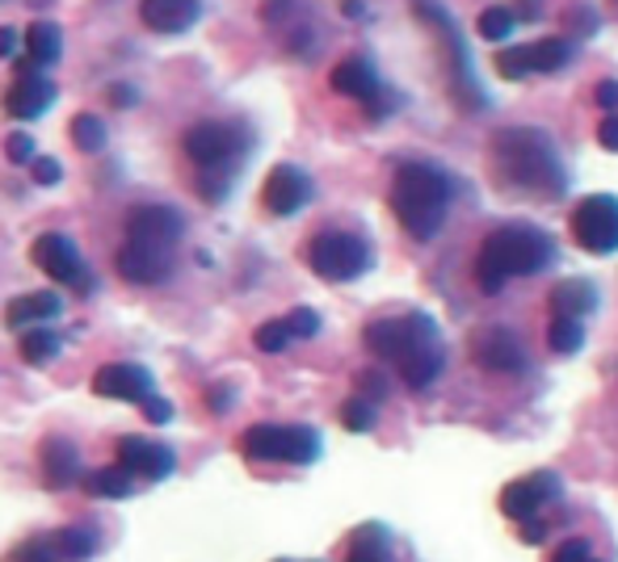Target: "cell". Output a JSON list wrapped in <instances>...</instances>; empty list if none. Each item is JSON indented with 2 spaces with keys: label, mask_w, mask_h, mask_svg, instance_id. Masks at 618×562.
Segmentation results:
<instances>
[{
  "label": "cell",
  "mask_w": 618,
  "mask_h": 562,
  "mask_svg": "<svg viewBox=\"0 0 618 562\" xmlns=\"http://www.w3.org/2000/svg\"><path fill=\"white\" fill-rule=\"evenodd\" d=\"M492 168L513 193H534V198H547V202L568 193V172L559 160V147L538 126L496 130L492 135Z\"/></svg>",
  "instance_id": "obj_1"
},
{
  "label": "cell",
  "mask_w": 618,
  "mask_h": 562,
  "mask_svg": "<svg viewBox=\"0 0 618 562\" xmlns=\"http://www.w3.org/2000/svg\"><path fill=\"white\" fill-rule=\"evenodd\" d=\"M366 349L375 357L391 361L405 386L412 391H429L438 374H442V361H447V349H442V336H438V324L429 315H387V319H375L366 328Z\"/></svg>",
  "instance_id": "obj_2"
},
{
  "label": "cell",
  "mask_w": 618,
  "mask_h": 562,
  "mask_svg": "<svg viewBox=\"0 0 618 562\" xmlns=\"http://www.w3.org/2000/svg\"><path fill=\"white\" fill-rule=\"evenodd\" d=\"M555 256L559 248L547 231L531 227V223H505L480 244V261H475L480 290L501 294L510 277H534V273L552 269Z\"/></svg>",
  "instance_id": "obj_3"
},
{
  "label": "cell",
  "mask_w": 618,
  "mask_h": 562,
  "mask_svg": "<svg viewBox=\"0 0 618 562\" xmlns=\"http://www.w3.org/2000/svg\"><path fill=\"white\" fill-rule=\"evenodd\" d=\"M391 210L412 240H433L450 210V181L433 165H405L391 181Z\"/></svg>",
  "instance_id": "obj_4"
},
{
  "label": "cell",
  "mask_w": 618,
  "mask_h": 562,
  "mask_svg": "<svg viewBox=\"0 0 618 562\" xmlns=\"http://www.w3.org/2000/svg\"><path fill=\"white\" fill-rule=\"evenodd\" d=\"M412 9H417V18L426 21L429 30L442 39V51H447V63H450V93H454V102H463L468 109H484L489 97H484V88L475 81V72H471V51L463 34L454 30V21L450 13L438 4V0H412Z\"/></svg>",
  "instance_id": "obj_5"
},
{
  "label": "cell",
  "mask_w": 618,
  "mask_h": 562,
  "mask_svg": "<svg viewBox=\"0 0 618 562\" xmlns=\"http://www.w3.org/2000/svg\"><path fill=\"white\" fill-rule=\"evenodd\" d=\"M186 156L193 165L202 168L207 177H219V181H232L235 168L244 165V151H249V135L232 123H198L186 130Z\"/></svg>",
  "instance_id": "obj_6"
},
{
  "label": "cell",
  "mask_w": 618,
  "mask_h": 562,
  "mask_svg": "<svg viewBox=\"0 0 618 562\" xmlns=\"http://www.w3.org/2000/svg\"><path fill=\"white\" fill-rule=\"evenodd\" d=\"M244 458L253 462H291V466H307L321 458V433L303 428V424H253L240 437Z\"/></svg>",
  "instance_id": "obj_7"
},
{
  "label": "cell",
  "mask_w": 618,
  "mask_h": 562,
  "mask_svg": "<svg viewBox=\"0 0 618 562\" xmlns=\"http://www.w3.org/2000/svg\"><path fill=\"white\" fill-rule=\"evenodd\" d=\"M307 265L324 282H354L375 265V252L354 231H321L307 244Z\"/></svg>",
  "instance_id": "obj_8"
},
{
  "label": "cell",
  "mask_w": 618,
  "mask_h": 562,
  "mask_svg": "<svg viewBox=\"0 0 618 562\" xmlns=\"http://www.w3.org/2000/svg\"><path fill=\"white\" fill-rule=\"evenodd\" d=\"M30 261H34L51 282L72 286V290H81V294H93V273L85 269V256H81V248H76L67 235H60V231L39 235L34 248H30Z\"/></svg>",
  "instance_id": "obj_9"
},
{
  "label": "cell",
  "mask_w": 618,
  "mask_h": 562,
  "mask_svg": "<svg viewBox=\"0 0 618 562\" xmlns=\"http://www.w3.org/2000/svg\"><path fill=\"white\" fill-rule=\"evenodd\" d=\"M573 235L576 244L594 256H610L618 252V198L610 193H594L573 210Z\"/></svg>",
  "instance_id": "obj_10"
},
{
  "label": "cell",
  "mask_w": 618,
  "mask_h": 562,
  "mask_svg": "<svg viewBox=\"0 0 618 562\" xmlns=\"http://www.w3.org/2000/svg\"><path fill=\"white\" fill-rule=\"evenodd\" d=\"M564 496V483L559 475L552 470H538V475H526V479H517L505 487V496H501V512L510 517V521H534L547 503H555Z\"/></svg>",
  "instance_id": "obj_11"
},
{
  "label": "cell",
  "mask_w": 618,
  "mask_h": 562,
  "mask_svg": "<svg viewBox=\"0 0 618 562\" xmlns=\"http://www.w3.org/2000/svg\"><path fill=\"white\" fill-rule=\"evenodd\" d=\"M118 466L130 470L135 479L144 483H160L172 475L177 466V454H172L165 441H151V437H123L118 441Z\"/></svg>",
  "instance_id": "obj_12"
},
{
  "label": "cell",
  "mask_w": 618,
  "mask_h": 562,
  "mask_svg": "<svg viewBox=\"0 0 618 562\" xmlns=\"http://www.w3.org/2000/svg\"><path fill=\"white\" fill-rule=\"evenodd\" d=\"M261 202L270 214H282V219H291L298 210L312 202V177L295 165H277L270 168V177H265V189H261Z\"/></svg>",
  "instance_id": "obj_13"
},
{
  "label": "cell",
  "mask_w": 618,
  "mask_h": 562,
  "mask_svg": "<svg viewBox=\"0 0 618 562\" xmlns=\"http://www.w3.org/2000/svg\"><path fill=\"white\" fill-rule=\"evenodd\" d=\"M172 265H177L172 248L135 244V240H127V244L118 248V273L127 277L130 286H160V282H169L172 277Z\"/></svg>",
  "instance_id": "obj_14"
},
{
  "label": "cell",
  "mask_w": 618,
  "mask_h": 562,
  "mask_svg": "<svg viewBox=\"0 0 618 562\" xmlns=\"http://www.w3.org/2000/svg\"><path fill=\"white\" fill-rule=\"evenodd\" d=\"M186 235V219L172 206H139L127 219V240L135 244H156V248H177V240Z\"/></svg>",
  "instance_id": "obj_15"
},
{
  "label": "cell",
  "mask_w": 618,
  "mask_h": 562,
  "mask_svg": "<svg viewBox=\"0 0 618 562\" xmlns=\"http://www.w3.org/2000/svg\"><path fill=\"white\" fill-rule=\"evenodd\" d=\"M471 357L492 374H517L526 365V344L510 328H484L471 340Z\"/></svg>",
  "instance_id": "obj_16"
},
{
  "label": "cell",
  "mask_w": 618,
  "mask_h": 562,
  "mask_svg": "<svg viewBox=\"0 0 618 562\" xmlns=\"http://www.w3.org/2000/svg\"><path fill=\"white\" fill-rule=\"evenodd\" d=\"M93 391L102 399H118V403H144V399L156 391V382L144 365L135 361H114V365H102L93 374Z\"/></svg>",
  "instance_id": "obj_17"
},
{
  "label": "cell",
  "mask_w": 618,
  "mask_h": 562,
  "mask_svg": "<svg viewBox=\"0 0 618 562\" xmlns=\"http://www.w3.org/2000/svg\"><path fill=\"white\" fill-rule=\"evenodd\" d=\"M55 105V84L46 81L39 67H30L25 63L22 81L9 88V97H4V109L18 118V123H34L39 114H46Z\"/></svg>",
  "instance_id": "obj_18"
},
{
  "label": "cell",
  "mask_w": 618,
  "mask_h": 562,
  "mask_svg": "<svg viewBox=\"0 0 618 562\" xmlns=\"http://www.w3.org/2000/svg\"><path fill=\"white\" fill-rule=\"evenodd\" d=\"M139 18L156 34H186L202 18L198 0H139Z\"/></svg>",
  "instance_id": "obj_19"
},
{
  "label": "cell",
  "mask_w": 618,
  "mask_h": 562,
  "mask_svg": "<svg viewBox=\"0 0 618 562\" xmlns=\"http://www.w3.org/2000/svg\"><path fill=\"white\" fill-rule=\"evenodd\" d=\"M328 84H333L342 97H354V102H366V105L384 93V84H379V76H375V67H370V60H363V55L337 63L333 76H328Z\"/></svg>",
  "instance_id": "obj_20"
},
{
  "label": "cell",
  "mask_w": 618,
  "mask_h": 562,
  "mask_svg": "<svg viewBox=\"0 0 618 562\" xmlns=\"http://www.w3.org/2000/svg\"><path fill=\"white\" fill-rule=\"evenodd\" d=\"M43 479L55 491H64V487H72V483L81 479V449L72 441L51 437L43 445Z\"/></svg>",
  "instance_id": "obj_21"
},
{
  "label": "cell",
  "mask_w": 618,
  "mask_h": 562,
  "mask_svg": "<svg viewBox=\"0 0 618 562\" xmlns=\"http://www.w3.org/2000/svg\"><path fill=\"white\" fill-rule=\"evenodd\" d=\"M60 311H64V298H60V294H51V290L22 294V298H13V303L4 307V324H9V328H34V324H51Z\"/></svg>",
  "instance_id": "obj_22"
},
{
  "label": "cell",
  "mask_w": 618,
  "mask_h": 562,
  "mask_svg": "<svg viewBox=\"0 0 618 562\" xmlns=\"http://www.w3.org/2000/svg\"><path fill=\"white\" fill-rule=\"evenodd\" d=\"M64 55V34H60V25L55 21H34L30 30H25V60L30 67H51V63H60Z\"/></svg>",
  "instance_id": "obj_23"
},
{
  "label": "cell",
  "mask_w": 618,
  "mask_h": 562,
  "mask_svg": "<svg viewBox=\"0 0 618 562\" xmlns=\"http://www.w3.org/2000/svg\"><path fill=\"white\" fill-rule=\"evenodd\" d=\"M345 562H396V550H391V533L384 524H363L354 538H349V550H345Z\"/></svg>",
  "instance_id": "obj_24"
},
{
  "label": "cell",
  "mask_w": 618,
  "mask_h": 562,
  "mask_svg": "<svg viewBox=\"0 0 618 562\" xmlns=\"http://www.w3.org/2000/svg\"><path fill=\"white\" fill-rule=\"evenodd\" d=\"M555 315H573V319H585L589 311H597V290L594 282L585 277H573V282H559L552 294Z\"/></svg>",
  "instance_id": "obj_25"
},
{
  "label": "cell",
  "mask_w": 618,
  "mask_h": 562,
  "mask_svg": "<svg viewBox=\"0 0 618 562\" xmlns=\"http://www.w3.org/2000/svg\"><path fill=\"white\" fill-rule=\"evenodd\" d=\"M85 491L97 500H127V496H135V475L123 466H102V470L85 475Z\"/></svg>",
  "instance_id": "obj_26"
},
{
  "label": "cell",
  "mask_w": 618,
  "mask_h": 562,
  "mask_svg": "<svg viewBox=\"0 0 618 562\" xmlns=\"http://www.w3.org/2000/svg\"><path fill=\"white\" fill-rule=\"evenodd\" d=\"M60 349H64V340H60V332H51L46 324H34V328L22 336V357L30 361V365H46V361H55Z\"/></svg>",
  "instance_id": "obj_27"
},
{
  "label": "cell",
  "mask_w": 618,
  "mask_h": 562,
  "mask_svg": "<svg viewBox=\"0 0 618 562\" xmlns=\"http://www.w3.org/2000/svg\"><path fill=\"white\" fill-rule=\"evenodd\" d=\"M531 51V67L534 72H559L573 63V42L568 39H538L526 46Z\"/></svg>",
  "instance_id": "obj_28"
},
{
  "label": "cell",
  "mask_w": 618,
  "mask_h": 562,
  "mask_svg": "<svg viewBox=\"0 0 618 562\" xmlns=\"http://www.w3.org/2000/svg\"><path fill=\"white\" fill-rule=\"evenodd\" d=\"M547 344H552L559 357H573L585 349V324L573 319V315H555L552 332H547Z\"/></svg>",
  "instance_id": "obj_29"
},
{
  "label": "cell",
  "mask_w": 618,
  "mask_h": 562,
  "mask_svg": "<svg viewBox=\"0 0 618 562\" xmlns=\"http://www.w3.org/2000/svg\"><path fill=\"white\" fill-rule=\"evenodd\" d=\"M51 538H55V545H60V554H64L67 562H85V559L97 554V533L85 529V524L60 529V533H51Z\"/></svg>",
  "instance_id": "obj_30"
},
{
  "label": "cell",
  "mask_w": 618,
  "mask_h": 562,
  "mask_svg": "<svg viewBox=\"0 0 618 562\" xmlns=\"http://www.w3.org/2000/svg\"><path fill=\"white\" fill-rule=\"evenodd\" d=\"M72 144L81 147L85 156L102 151V147H106V123H102L97 114H76V118H72Z\"/></svg>",
  "instance_id": "obj_31"
},
{
  "label": "cell",
  "mask_w": 618,
  "mask_h": 562,
  "mask_svg": "<svg viewBox=\"0 0 618 562\" xmlns=\"http://www.w3.org/2000/svg\"><path fill=\"white\" fill-rule=\"evenodd\" d=\"M513 30H517V18H513V9H505V4H492V9L480 13V39L505 42Z\"/></svg>",
  "instance_id": "obj_32"
},
{
  "label": "cell",
  "mask_w": 618,
  "mask_h": 562,
  "mask_svg": "<svg viewBox=\"0 0 618 562\" xmlns=\"http://www.w3.org/2000/svg\"><path fill=\"white\" fill-rule=\"evenodd\" d=\"M342 424L349 433H370V428H375V403L363 395H354L342 407Z\"/></svg>",
  "instance_id": "obj_33"
},
{
  "label": "cell",
  "mask_w": 618,
  "mask_h": 562,
  "mask_svg": "<svg viewBox=\"0 0 618 562\" xmlns=\"http://www.w3.org/2000/svg\"><path fill=\"white\" fill-rule=\"evenodd\" d=\"M496 72L505 76V81H526L534 67H531V51L526 46H510V51H501L496 55Z\"/></svg>",
  "instance_id": "obj_34"
},
{
  "label": "cell",
  "mask_w": 618,
  "mask_h": 562,
  "mask_svg": "<svg viewBox=\"0 0 618 562\" xmlns=\"http://www.w3.org/2000/svg\"><path fill=\"white\" fill-rule=\"evenodd\" d=\"M13 562H67L64 554H60V545H55V538L46 533V538H34V542H25L18 554H13Z\"/></svg>",
  "instance_id": "obj_35"
},
{
  "label": "cell",
  "mask_w": 618,
  "mask_h": 562,
  "mask_svg": "<svg viewBox=\"0 0 618 562\" xmlns=\"http://www.w3.org/2000/svg\"><path fill=\"white\" fill-rule=\"evenodd\" d=\"M256 349H261V353H282V349H286V344H291V332H286V324H282V319H270V324H261V328H256Z\"/></svg>",
  "instance_id": "obj_36"
},
{
  "label": "cell",
  "mask_w": 618,
  "mask_h": 562,
  "mask_svg": "<svg viewBox=\"0 0 618 562\" xmlns=\"http://www.w3.org/2000/svg\"><path fill=\"white\" fill-rule=\"evenodd\" d=\"M286 324V332H291V340L295 336H303V340H312V336L321 332V315L312 311V307H295V311L282 319Z\"/></svg>",
  "instance_id": "obj_37"
},
{
  "label": "cell",
  "mask_w": 618,
  "mask_h": 562,
  "mask_svg": "<svg viewBox=\"0 0 618 562\" xmlns=\"http://www.w3.org/2000/svg\"><path fill=\"white\" fill-rule=\"evenodd\" d=\"M552 562H606V559H597L594 542H585V538H573V542H564L559 550H555Z\"/></svg>",
  "instance_id": "obj_38"
},
{
  "label": "cell",
  "mask_w": 618,
  "mask_h": 562,
  "mask_svg": "<svg viewBox=\"0 0 618 562\" xmlns=\"http://www.w3.org/2000/svg\"><path fill=\"white\" fill-rule=\"evenodd\" d=\"M4 156H9L13 165H30V160L39 156V147H34V139H30V135H22V130H18V135H9V139H4Z\"/></svg>",
  "instance_id": "obj_39"
},
{
  "label": "cell",
  "mask_w": 618,
  "mask_h": 562,
  "mask_svg": "<svg viewBox=\"0 0 618 562\" xmlns=\"http://www.w3.org/2000/svg\"><path fill=\"white\" fill-rule=\"evenodd\" d=\"M30 168H34V181H39V185H60V177H64L60 160H51V156H34Z\"/></svg>",
  "instance_id": "obj_40"
},
{
  "label": "cell",
  "mask_w": 618,
  "mask_h": 562,
  "mask_svg": "<svg viewBox=\"0 0 618 562\" xmlns=\"http://www.w3.org/2000/svg\"><path fill=\"white\" fill-rule=\"evenodd\" d=\"M358 395L370 399V403H379V399L387 395V378L375 374V370H366V374H358Z\"/></svg>",
  "instance_id": "obj_41"
},
{
  "label": "cell",
  "mask_w": 618,
  "mask_h": 562,
  "mask_svg": "<svg viewBox=\"0 0 618 562\" xmlns=\"http://www.w3.org/2000/svg\"><path fill=\"white\" fill-rule=\"evenodd\" d=\"M139 407H144V416H148L151 424H165V420H172V403H169V399H160L156 391H151V395L139 403Z\"/></svg>",
  "instance_id": "obj_42"
},
{
  "label": "cell",
  "mask_w": 618,
  "mask_h": 562,
  "mask_svg": "<svg viewBox=\"0 0 618 562\" xmlns=\"http://www.w3.org/2000/svg\"><path fill=\"white\" fill-rule=\"evenodd\" d=\"M597 144L606 151H618V114H606V123L597 126Z\"/></svg>",
  "instance_id": "obj_43"
},
{
  "label": "cell",
  "mask_w": 618,
  "mask_h": 562,
  "mask_svg": "<svg viewBox=\"0 0 618 562\" xmlns=\"http://www.w3.org/2000/svg\"><path fill=\"white\" fill-rule=\"evenodd\" d=\"M594 102L601 105L606 114H615V109H618V81H601V84H597Z\"/></svg>",
  "instance_id": "obj_44"
},
{
  "label": "cell",
  "mask_w": 618,
  "mask_h": 562,
  "mask_svg": "<svg viewBox=\"0 0 618 562\" xmlns=\"http://www.w3.org/2000/svg\"><path fill=\"white\" fill-rule=\"evenodd\" d=\"M18 46H22V39H18V30L0 25V60H18Z\"/></svg>",
  "instance_id": "obj_45"
},
{
  "label": "cell",
  "mask_w": 618,
  "mask_h": 562,
  "mask_svg": "<svg viewBox=\"0 0 618 562\" xmlns=\"http://www.w3.org/2000/svg\"><path fill=\"white\" fill-rule=\"evenodd\" d=\"M109 102L118 105V109H130V105L139 102V88H130V84H114V88H109Z\"/></svg>",
  "instance_id": "obj_46"
},
{
  "label": "cell",
  "mask_w": 618,
  "mask_h": 562,
  "mask_svg": "<svg viewBox=\"0 0 618 562\" xmlns=\"http://www.w3.org/2000/svg\"><path fill=\"white\" fill-rule=\"evenodd\" d=\"M207 403H211V412H228V407H232V386H223V382L211 386V391H207Z\"/></svg>",
  "instance_id": "obj_47"
},
{
  "label": "cell",
  "mask_w": 618,
  "mask_h": 562,
  "mask_svg": "<svg viewBox=\"0 0 618 562\" xmlns=\"http://www.w3.org/2000/svg\"><path fill=\"white\" fill-rule=\"evenodd\" d=\"M538 13H543V0H517V9H513L517 21H538Z\"/></svg>",
  "instance_id": "obj_48"
}]
</instances>
